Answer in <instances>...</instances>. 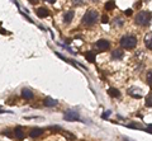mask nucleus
Segmentation results:
<instances>
[{"label": "nucleus", "instance_id": "nucleus-13", "mask_svg": "<svg viewBox=\"0 0 152 141\" xmlns=\"http://www.w3.org/2000/svg\"><path fill=\"white\" fill-rule=\"evenodd\" d=\"M145 45L147 48L152 50V33H148L145 36Z\"/></svg>", "mask_w": 152, "mask_h": 141}, {"label": "nucleus", "instance_id": "nucleus-12", "mask_svg": "<svg viewBox=\"0 0 152 141\" xmlns=\"http://www.w3.org/2000/svg\"><path fill=\"white\" fill-rule=\"evenodd\" d=\"M123 55H124V52H123L122 50H114V51L112 52V57H113L114 60H121L122 57H123Z\"/></svg>", "mask_w": 152, "mask_h": 141}, {"label": "nucleus", "instance_id": "nucleus-2", "mask_svg": "<svg viewBox=\"0 0 152 141\" xmlns=\"http://www.w3.org/2000/svg\"><path fill=\"white\" fill-rule=\"evenodd\" d=\"M151 18H152L151 12H139L137 14L134 22H136V24H138V26H147L151 22Z\"/></svg>", "mask_w": 152, "mask_h": 141}, {"label": "nucleus", "instance_id": "nucleus-16", "mask_svg": "<svg viewBox=\"0 0 152 141\" xmlns=\"http://www.w3.org/2000/svg\"><path fill=\"white\" fill-rule=\"evenodd\" d=\"M85 59H86L89 62H95V52L88 51V52L85 53Z\"/></svg>", "mask_w": 152, "mask_h": 141}, {"label": "nucleus", "instance_id": "nucleus-3", "mask_svg": "<svg viewBox=\"0 0 152 141\" xmlns=\"http://www.w3.org/2000/svg\"><path fill=\"white\" fill-rule=\"evenodd\" d=\"M96 20H98V12L96 10H89L84 14L81 22L85 26H92V24L96 23Z\"/></svg>", "mask_w": 152, "mask_h": 141}, {"label": "nucleus", "instance_id": "nucleus-10", "mask_svg": "<svg viewBox=\"0 0 152 141\" xmlns=\"http://www.w3.org/2000/svg\"><path fill=\"white\" fill-rule=\"evenodd\" d=\"M22 97H23L24 99H33L34 94L32 93V92H30L29 89L24 88V89H22Z\"/></svg>", "mask_w": 152, "mask_h": 141}, {"label": "nucleus", "instance_id": "nucleus-6", "mask_svg": "<svg viewBox=\"0 0 152 141\" xmlns=\"http://www.w3.org/2000/svg\"><path fill=\"white\" fill-rule=\"evenodd\" d=\"M128 94L131 95V97H133V98H137V99H139L141 97H142V92H141V89H137V88H129L128 89Z\"/></svg>", "mask_w": 152, "mask_h": 141}, {"label": "nucleus", "instance_id": "nucleus-32", "mask_svg": "<svg viewBox=\"0 0 152 141\" xmlns=\"http://www.w3.org/2000/svg\"><path fill=\"white\" fill-rule=\"evenodd\" d=\"M91 1H94V3H96V1H98V0H91Z\"/></svg>", "mask_w": 152, "mask_h": 141}, {"label": "nucleus", "instance_id": "nucleus-23", "mask_svg": "<svg viewBox=\"0 0 152 141\" xmlns=\"http://www.w3.org/2000/svg\"><path fill=\"white\" fill-rule=\"evenodd\" d=\"M132 13H133L132 9H127V10H124V15H127V17H131L132 15Z\"/></svg>", "mask_w": 152, "mask_h": 141}, {"label": "nucleus", "instance_id": "nucleus-18", "mask_svg": "<svg viewBox=\"0 0 152 141\" xmlns=\"http://www.w3.org/2000/svg\"><path fill=\"white\" fill-rule=\"evenodd\" d=\"M146 107H152V94L146 97Z\"/></svg>", "mask_w": 152, "mask_h": 141}, {"label": "nucleus", "instance_id": "nucleus-14", "mask_svg": "<svg viewBox=\"0 0 152 141\" xmlns=\"http://www.w3.org/2000/svg\"><path fill=\"white\" fill-rule=\"evenodd\" d=\"M108 94L110 97H113V98H119L121 97V92L118 89H115V88H109L108 89Z\"/></svg>", "mask_w": 152, "mask_h": 141}, {"label": "nucleus", "instance_id": "nucleus-8", "mask_svg": "<svg viewBox=\"0 0 152 141\" xmlns=\"http://www.w3.org/2000/svg\"><path fill=\"white\" fill-rule=\"evenodd\" d=\"M36 14L39 17V18H46V17L49 15V12H48V9H46V8H38V9L36 10Z\"/></svg>", "mask_w": 152, "mask_h": 141}, {"label": "nucleus", "instance_id": "nucleus-21", "mask_svg": "<svg viewBox=\"0 0 152 141\" xmlns=\"http://www.w3.org/2000/svg\"><path fill=\"white\" fill-rule=\"evenodd\" d=\"M147 83L152 87V71H150V73L147 74Z\"/></svg>", "mask_w": 152, "mask_h": 141}, {"label": "nucleus", "instance_id": "nucleus-7", "mask_svg": "<svg viewBox=\"0 0 152 141\" xmlns=\"http://www.w3.org/2000/svg\"><path fill=\"white\" fill-rule=\"evenodd\" d=\"M45 131L42 130V128H32L29 131V136L32 139H34V137H39L42 134H43Z\"/></svg>", "mask_w": 152, "mask_h": 141}, {"label": "nucleus", "instance_id": "nucleus-9", "mask_svg": "<svg viewBox=\"0 0 152 141\" xmlns=\"http://www.w3.org/2000/svg\"><path fill=\"white\" fill-rule=\"evenodd\" d=\"M43 104L47 106V107H56V106L58 104V102H57L56 99H52V98H45Z\"/></svg>", "mask_w": 152, "mask_h": 141}, {"label": "nucleus", "instance_id": "nucleus-11", "mask_svg": "<svg viewBox=\"0 0 152 141\" xmlns=\"http://www.w3.org/2000/svg\"><path fill=\"white\" fill-rule=\"evenodd\" d=\"M14 135L16 139H19V140H23L24 137H26V134L23 132V130L20 128V127H16L14 130Z\"/></svg>", "mask_w": 152, "mask_h": 141}, {"label": "nucleus", "instance_id": "nucleus-24", "mask_svg": "<svg viewBox=\"0 0 152 141\" xmlns=\"http://www.w3.org/2000/svg\"><path fill=\"white\" fill-rule=\"evenodd\" d=\"M63 136H65V137H67V139H71V140H72V139H75V136L70 135V132H65V134H63Z\"/></svg>", "mask_w": 152, "mask_h": 141}, {"label": "nucleus", "instance_id": "nucleus-29", "mask_svg": "<svg viewBox=\"0 0 152 141\" xmlns=\"http://www.w3.org/2000/svg\"><path fill=\"white\" fill-rule=\"evenodd\" d=\"M6 33H8V32L5 31V29H4V28H3V29H1V34H6Z\"/></svg>", "mask_w": 152, "mask_h": 141}, {"label": "nucleus", "instance_id": "nucleus-5", "mask_svg": "<svg viewBox=\"0 0 152 141\" xmlns=\"http://www.w3.org/2000/svg\"><path fill=\"white\" fill-rule=\"evenodd\" d=\"M63 118H65L66 121H76V120L80 118V116H79L77 112H74V111H67V112H65Z\"/></svg>", "mask_w": 152, "mask_h": 141}, {"label": "nucleus", "instance_id": "nucleus-15", "mask_svg": "<svg viewBox=\"0 0 152 141\" xmlns=\"http://www.w3.org/2000/svg\"><path fill=\"white\" fill-rule=\"evenodd\" d=\"M72 18H74V12H72V10H69V12H66L65 15H63V22H65V23H70V22L72 20Z\"/></svg>", "mask_w": 152, "mask_h": 141}, {"label": "nucleus", "instance_id": "nucleus-4", "mask_svg": "<svg viewBox=\"0 0 152 141\" xmlns=\"http://www.w3.org/2000/svg\"><path fill=\"white\" fill-rule=\"evenodd\" d=\"M109 46H110V43H109L108 40H99L96 42V45H95L98 51H106L109 48Z\"/></svg>", "mask_w": 152, "mask_h": 141}, {"label": "nucleus", "instance_id": "nucleus-28", "mask_svg": "<svg viewBox=\"0 0 152 141\" xmlns=\"http://www.w3.org/2000/svg\"><path fill=\"white\" fill-rule=\"evenodd\" d=\"M139 6H141V1H139V3H136V4H134V8H139Z\"/></svg>", "mask_w": 152, "mask_h": 141}, {"label": "nucleus", "instance_id": "nucleus-1", "mask_svg": "<svg viewBox=\"0 0 152 141\" xmlns=\"http://www.w3.org/2000/svg\"><path fill=\"white\" fill-rule=\"evenodd\" d=\"M119 43H121V46L124 50H132L137 45V38L134 36H132V34H127V36H123L122 37Z\"/></svg>", "mask_w": 152, "mask_h": 141}, {"label": "nucleus", "instance_id": "nucleus-30", "mask_svg": "<svg viewBox=\"0 0 152 141\" xmlns=\"http://www.w3.org/2000/svg\"><path fill=\"white\" fill-rule=\"evenodd\" d=\"M46 1H48V3H51V4H53V3H56V0H46Z\"/></svg>", "mask_w": 152, "mask_h": 141}, {"label": "nucleus", "instance_id": "nucleus-31", "mask_svg": "<svg viewBox=\"0 0 152 141\" xmlns=\"http://www.w3.org/2000/svg\"><path fill=\"white\" fill-rule=\"evenodd\" d=\"M30 3H32V4H36V3H38V0H29Z\"/></svg>", "mask_w": 152, "mask_h": 141}, {"label": "nucleus", "instance_id": "nucleus-20", "mask_svg": "<svg viewBox=\"0 0 152 141\" xmlns=\"http://www.w3.org/2000/svg\"><path fill=\"white\" fill-rule=\"evenodd\" d=\"M48 130H51V131H61L62 128H61L60 126H49Z\"/></svg>", "mask_w": 152, "mask_h": 141}, {"label": "nucleus", "instance_id": "nucleus-27", "mask_svg": "<svg viewBox=\"0 0 152 141\" xmlns=\"http://www.w3.org/2000/svg\"><path fill=\"white\" fill-rule=\"evenodd\" d=\"M147 131H148L150 134H152V125H148V127H147Z\"/></svg>", "mask_w": 152, "mask_h": 141}, {"label": "nucleus", "instance_id": "nucleus-25", "mask_svg": "<svg viewBox=\"0 0 152 141\" xmlns=\"http://www.w3.org/2000/svg\"><path fill=\"white\" fill-rule=\"evenodd\" d=\"M71 1H72V3H74V4H77V5H79V4H81V3H82V0H71Z\"/></svg>", "mask_w": 152, "mask_h": 141}, {"label": "nucleus", "instance_id": "nucleus-19", "mask_svg": "<svg viewBox=\"0 0 152 141\" xmlns=\"http://www.w3.org/2000/svg\"><path fill=\"white\" fill-rule=\"evenodd\" d=\"M114 22H115V23H114L115 26H119V27H121V26H123V19H122V18H115V19H114Z\"/></svg>", "mask_w": 152, "mask_h": 141}, {"label": "nucleus", "instance_id": "nucleus-26", "mask_svg": "<svg viewBox=\"0 0 152 141\" xmlns=\"http://www.w3.org/2000/svg\"><path fill=\"white\" fill-rule=\"evenodd\" d=\"M109 114H110V111L105 112V114H103V118H105V117H109Z\"/></svg>", "mask_w": 152, "mask_h": 141}, {"label": "nucleus", "instance_id": "nucleus-17", "mask_svg": "<svg viewBox=\"0 0 152 141\" xmlns=\"http://www.w3.org/2000/svg\"><path fill=\"white\" fill-rule=\"evenodd\" d=\"M104 8H105V10H113V9L115 8V3H114V0H109V1H106L105 5H104Z\"/></svg>", "mask_w": 152, "mask_h": 141}, {"label": "nucleus", "instance_id": "nucleus-22", "mask_svg": "<svg viewBox=\"0 0 152 141\" xmlns=\"http://www.w3.org/2000/svg\"><path fill=\"white\" fill-rule=\"evenodd\" d=\"M108 22H109V18H108V15H106V14L102 15V23H103V24H106Z\"/></svg>", "mask_w": 152, "mask_h": 141}]
</instances>
